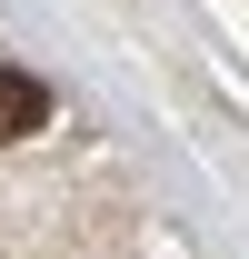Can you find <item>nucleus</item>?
I'll list each match as a JSON object with an SVG mask.
<instances>
[{"mask_svg":"<svg viewBox=\"0 0 249 259\" xmlns=\"http://www.w3.org/2000/svg\"><path fill=\"white\" fill-rule=\"evenodd\" d=\"M40 120H50V90L30 70H0V140H30Z\"/></svg>","mask_w":249,"mask_h":259,"instance_id":"obj_1","label":"nucleus"}]
</instances>
